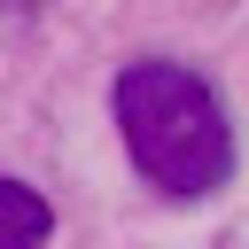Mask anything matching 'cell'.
I'll return each mask as SVG.
<instances>
[{"instance_id": "1", "label": "cell", "mask_w": 249, "mask_h": 249, "mask_svg": "<svg viewBox=\"0 0 249 249\" xmlns=\"http://www.w3.org/2000/svg\"><path fill=\"white\" fill-rule=\"evenodd\" d=\"M109 117H117V140L156 195L202 202L233 179V124L187 62H163V54L124 62L109 86Z\"/></svg>"}, {"instance_id": "2", "label": "cell", "mask_w": 249, "mask_h": 249, "mask_svg": "<svg viewBox=\"0 0 249 249\" xmlns=\"http://www.w3.org/2000/svg\"><path fill=\"white\" fill-rule=\"evenodd\" d=\"M47 233H54L47 195L23 179H0V249H47Z\"/></svg>"}, {"instance_id": "3", "label": "cell", "mask_w": 249, "mask_h": 249, "mask_svg": "<svg viewBox=\"0 0 249 249\" xmlns=\"http://www.w3.org/2000/svg\"><path fill=\"white\" fill-rule=\"evenodd\" d=\"M8 8H31V0H8Z\"/></svg>"}]
</instances>
